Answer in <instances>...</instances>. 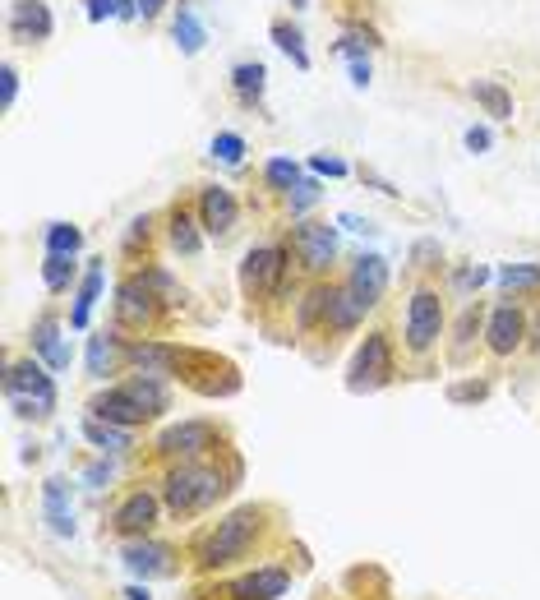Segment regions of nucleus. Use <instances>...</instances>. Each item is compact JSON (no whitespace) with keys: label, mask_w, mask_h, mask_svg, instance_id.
<instances>
[{"label":"nucleus","mask_w":540,"mask_h":600,"mask_svg":"<svg viewBox=\"0 0 540 600\" xmlns=\"http://www.w3.org/2000/svg\"><path fill=\"white\" fill-rule=\"evenodd\" d=\"M88 416H97V420H111V425H125V430H144L148 420V411L134 402L130 393H125V384H116V388H107V393H97L93 402H88Z\"/></svg>","instance_id":"15"},{"label":"nucleus","mask_w":540,"mask_h":600,"mask_svg":"<svg viewBox=\"0 0 540 600\" xmlns=\"http://www.w3.org/2000/svg\"><path fill=\"white\" fill-rule=\"evenodd\" d=\"M471 97L485 107L490 120H513V93H508L504 84H494V79H471Z\"/></svg>","instance_id":"27"},{"label":"nucleus","mask_w":540,"mask_h":600,"mask_svg":"<svg viewBox=\"0 0 540 600\" xmlns=\"http://www.w3.org/2000/svg\"><path fill=\"white\" fill-rule=\"evenodd\" d=\"M139 0H120V10H116V19H139Z\"/></svg>","instance_id":"50"},{"label":"nucleus","mask_w":540,"mask_h":600,"mask_svg":"<svg viewBox=\"0 0 540 600\" xmlns=\"http://www.w3.org/2000/svg\"><path fill=\"white\" fill-rule=\"evenodd\" d=\"M264 531H268V508L264 504L236 508V513H227L222 522H213V531L199 536V545H194V568H199V573L236 568L240 559L254 554V545L264 540Z\"/></svg>","instance_id":"1"},{"label":"nucleus","mask_w":540,"mask_h":600,"mask_svg":"<svg viewBox=\"0 0 540 600\" xmlns=\"http://www.w3.org/2000/svg\"><path fill=\"white\" fill-rule=\"evenodd\" d=\"M120 596H125V600H153V596H148V587H125Z\"/></svg>","instance_id":"52"},{"label":"nucleus","mask_w":540,"mask_h":600,"mask_svg":"<svg viewBox=\"0 0 540 600\" xmlns=\"http://www.w3.org/2000/svg\"><path fill=\"white\" fill-rule=\"evenodd\" d=\"M162 5H167V0H139V10H144V19H153V14H162Z\"/></svg>","instance_id":"51"},{"label":"nucleus","mask_w":540,"mask_h":600,"mask_svg":"<svg viewBox=\"0 0 540 600\" xmlns=\"http://www.w3.org/2000/svg\"><path fill=\"white\" fill-rule=\"evenodd\" d=\"M213 157H217V162H227V167H240V157H245V139L231 134V130H222L213 139Z\"/></svg>","instance_id":"37"},{"label":"nucleus","mask_w":540,"mask_h":600,"mask_svg":"<svg viewBox=\"0 0 540 600\" xmlns=\"http://www.w3.org/2000/svg\"><path fill=\"white\" fill-rule=\"evenodd\" d=\"M291 254L310 273H328L337 259V227H328V222H300L291 231Z\"/></svg>","instance_id":"11"},{"label":"nucleus","mask_w":540,"mask_h":600,"mask_svg":"<svg viewBox=\"0 0 540 600\" xmlns=\"http://www.w3.org/2000/svg\"><path fill=\"white\" fill-rule=\"evenodd\" d=\"M42 282H47V291H70L74 259H65V254H47V259H42Z\"/></svg>","instance_id":"36"},{"label":"nucleus","mask_w":540,"mask_h":600,"mask_svg":"<svg viewBox=\"0 0 540 600\" xmlns=\"http://www.w3.org/2000/svg\"><path fill=\"white\" fill-rule=\"evenodd\" d=\"M351 84H356V88H365V84H370V60H365V56H360V60H351Z\"/></svg>","instance_id":"48"},{"label":"nucleus","mask_w":540,"mask_h":600,"mask_svg":"<svg viewBox=\"0 0 540 600\" xmlns=\"http://www.w3.org/2000/svg\"><path fill=\"white\" fill-rule=\"evenodd\" d=\"M125 393H130L153 420L171 407V388H167V379H157V374H134V379H125Z\"/></svg>","instance_id":"23"},{"label":"nucleus","mask_w":540,"mask_h":600,"mask_svg":"<svg viewBox=\"0 0 540 600\" xmlns=\"http://www.w3.org/2000/svg\"><path fill=\"white\" fill-rule=\"evenodd\" d=\"M33 351L42 356L47 370H70L74 351H70V342L60 337V319H56V314H42V319L33 324Z\"/></svg>","instance_id":"18"},{"label":"nucleus","mask_w":540,"mask_h":600,"mask_svg":"<svg viewBox=\"0 0 540 600\" xmlns=\"http://www.w3.org/2000/svg\"><path fill=\"white\" fill-rule=\"evenodd\" d=\"M264 84H268V70L259 65V60H245V65L231 70V88H236V97L245 102V107H254V102L264 97Z\"/></svg>","instance_id":"29"},{"label":"nucleus","mask_w":540,"mask_h":600,"mask_svg":"<svg viewBox=\"0 0 540 600\" xmlns=\"http://www.w3.org/2000/svg\"><path fill=\"white\" fill-rule=\"evenodd\" d=\"M120 564L130 568L134 577H171L176 573V545H167V540H125V550H120Z\"/></svg>","instance_id":"12"},{"label":"nucleus","mask_w":540,"mask_h":600,"mask_svg":"<svg viewBox=\"0 0 540 600\" xmlns=\"http://www.w3.org/2000/svg\"><path fill=\"white\" fill-rule=\"evenodd\" d=\"M97 296H102V259L84 268V282H79V296H74V310H70V328L74 333H84L88 328V314H93Z\"/></svg>","instance_id":"24"},{"label":"nucleus","mask_w":540,"mask_h":600,"mask_svg":"<svg viewBox=\"0 0 540 600\" xmlns=\"http://www.w3.org/2000/svg\"><path fill=\"white\" fill-rule=\"evenodd\" d=\"M167 240H171V250L185 254V259H194V254L204 250V236H199V227H194V217L185 213V208H171V217H167Z\"/></svg>","instance_id":"25"},{"label":"nucleus","mask_w":540,"mask_h":600,"mask_svg":"<svg viewBox=\"0 0 540 600\" xmlns=\"http://www.w3.org/2000/svg\"><path fill=\"white\" fill-rule=\"evenodd\" d=\"M490 268H480V264H471V268H457L453 273V287L457 291H476V287H485V282H490Z\"/></svg>","instance_id":"40"},{"label":"nucleus","mask_w":540,"mask_h":600,"mask_svg":"<svg viewBox=\"0 0 540 600\" xmlns=\"http://www.w3.org/2000/svg\"><path fill=\"white\" fill-rule=\"evenodd\" d=\"M264 176H268V185H273L277 194H291V190L300 185V180H305V176H300V167L291 162V157H273V162L264 167Z\"/></svg>","instance_id":"35"},{"label":"nucleus","mask_w":540,"mask_h":600,"mask_svg":"<svg viewBox=\"0 0 540 600\" xmlns=\"http://www.w3.org/2000/svg\"><path fill=\"white\" fill-rule=\"evenodd\" d=\"M42 513H47V527L56 531V536L70 540L74 536V508H70V485L60 476H51L47 485H42Z\"/></svg>","instance_id":"20"},{"label":"nucleus","mask_w":540,"mask_h":600,"mask_svg":"<svg viewBox=\"0 0 540 600\" xmlns=\"http://www.w3.org/2000/svg\"><path fill=\"white\" fill-rule=\"evenodd\" d=\"M231 490V476L213 462H171L167 476H162V504L176 522H190V517L217 508V499Z\"/></svg>","instance_id":"2"},{"label":"nucleus","mask_w":540,"mask_h":600,"mask_svg":"<svg viewBox=\"0 0 540 600\" xmlns=\"http://www.w3.org/2000/svg\"><path fill=\"white\" fill-rule=\"evenodd\" d=\"M14 93H19V70H14V65H5V70H0V102H5V107H14Z\"/></svg>","instance_id":"43"},{"label":"nucleus","mask_w":540,"mask_h":600,"mask_svg":"<svg viewBox=\"0 0 540 600\" xmlns=\"http://www.w3.org/2000/svg\"><path fill=\"white\" fill-rule=\"evenodd\" d=\"M444 300H439V291L434 287H420L411 291L407 300V351L411 356H425V351H434V342L444 337Z\"/></svg>","instance_id":"7"},{"label":"nucleus","mask_w":540,"mask_h":600,"mask_svg":"<svg viewBox=\"0 0 540 600\" xmlns=\"http://www.w3.org/2000/svg\"><path fill=\"white\" fill-rule=\"evenodd\" d=\"M273 42L282 51H287L291 60H296V70H310V51H305V37H300V28L291 24H273Z\"/></svg>","instance_id":"34"},{"label":"nucleus","mask_w":540,"mask_h":600,"mask_svg":"<svg viewBox=\"0 0 540 600\" xmlns=\"http://www.w3.org/2000/svg\"><path fill=\"white\" fill-rule=\"evenodd\" d=\"M305 5H310V0H291V10H305Z\"/></svg>","instance_id":"54"},{"label":"nucleus","mask_w":540,"mask_h":600,"mask_svg":"<svg viewBox=\"0 0 540 600\" xmlns=\"http://www.w3.org/2000/svg\"><path fill=\"white\" fill-rule=\"evenodd\" d=\"M531 351L540 356V310H536V324H531Z\"/></svg>","instance_id":"53"},{"label":"nucleus","mask_w":540,"mask_h":600,"mask_svg":"<svg viewBox=\"0 0 540 600\" xmlns=\"http://www.w3.org/2000/svg\"><path fill=\"white\" fill-rule=\"evenodd\" d=\"M120 360H125V347L116 342V333L88 337V374H93V379H107Z\"/></svg>","instance_id":"26"},{"label":"nucleus","mask_w":540,"mask_h":600,"mask_svg":"<svg viewBox=\"0 0 540 600\" xmlns=\"http://www.w3.org/2000/svg\"><path fill=\"white\" fill-rule=\"evenodd\" d=\"M162 513H167L162 494L130 490L116 508H111V531H116V536H125V540H144V536H153V531H157Z\"/></svg>","instance_id":"8"},{"label":"nucleus","mask_w":540,"mask_h":600,"mask_svg":"<svg viewBox=\"0 0 540 600\" xmlns=\"http://www.w3.org/2000/svg\"><path fill=\"white\" fill-rule=\"evenodd\" d=\"M337 222H342V227H347V231H374V222H370V217H356V213H342V217H337Z\"/></svg>","instance_id":"49"},{"label":"nucleus","mask_w":540,"mask_h":600,"mask_svg":"<svg viewBox=\"0 0 540 600\" xmlns=\"http://www.w3.org/2000/svg\"><path fill=\"white\" fill-rule=\"evenodd\" d=\"M84 439L102 457H116V453H125V448H134V430H125V425H111V420H97V416L84 420Z\"/></svg>","instance_id":"21"},{"label":"nucleus","mask_w":540,"mask_h":600,"mask_svg":"<svg viewBox=\"0 0 540 600\" xmlns=\"http://www.w3.org/2000/svg\"><path fill=\"white\" fill-rule=\"evenodd\" d=\"M485 393H490V384H485V379H467V384L448 388V402H480Z\"/></svg>","instance_id":"41"},{"label":"nucleus","mask_w":540,"mask_h":600,"mask_svg":"<svg viewBox=\"0 0 540 600\" xmlns=\"http://www.w3.org/2000/svg\"><path fill=\"white\" fill-rule=\"evenodd\" d=\"M287 282V245H254L240 259V291L245 300H264L277 296Z\"/></svg>","instance_id":"5"},{"label":"nucleus","mask_w":540,"mask_h":600,"mask_svg":"<svg viewBox=\"0 0 540 600\" xmlns=\"http://www.w3.org/2000/svg\"><path fill=\"white\" fill-rule=\"evenodd\" d=\"M236 217H240V204L231 190H222V185H204L199 190V227L208 236H227L236 227Z\"/></svg>","instance_id":"16"},{"label":"nucleus","mask_w":540,"mask_h":600,"mask_svg":"<svg viewBox=\"0 0 540 600\" xmlns=\"http://www.w3.org/2000/svg\"><path fill=\"white\" fill-rule=\"evenodd\" d=\"M5 397L24 420H47L56 411V384L42 360H14L5 370Z\"/></svg>","instance_id":"3"},{"label":"nucleus","mask_w":540,"mask_h":600,"mask_svg":"<svg viewBox=\"0 0 540 600\" xmlns=\"http://www.w3.org/2000/svg\"><path fill=\"white\" fill-rule=\"evenodd\" d=\"M208 42L204 24H199V14H194L190 0H180V14H176V47L185 51V56H199Z\"/></svg>","instance_id":"28"},{"label":"nucleus","mask_w":540,"mask_h":600,"mask_svg":"<svg viewBox=\"0 0 540 600\" xmlns=\"http://www.w3.org/2000/svg\"><path fill=\"white\" fill-rule=\"evenodd\" d=\"M531 337V328H527V310L517 305V296L513 300H499L490 310V319H485V347H490V356H513L522 342Z\"/></svg>","instance_id":"9"},{"label":"nucleus","mask_w":540,"mask_h":600,"mask_svg":"<svg viewBox=\"0 0 540 600\" xmlns=\"http://www.w3.org/2000/svg\"><path fill=\"white\" fill-rule=\"evenodd\" d=\"M347 287L374 310V305L384 300V291H388V259H384V254H360L356 264H351Z\"/></svg>","instance_id":"17"},{"label":"nucleus","mask_w":540,"mask_h":600,"mask_svg":"<svg viewBox=\"0 0 540 600\" xmlns=\"http://www.w3.org/2000/svg\"><path fill=\"white\" fill-rule=\"evenodd\" d=\"M157 310H167L157 291L148 287L144 277H125L116 287V324L120 328H134V333H144V328L157 324Z\"/></svg>","instance_id":"10"},{"label":"nucleus","mask_w":540,"mask_h":600,"mask_svg":"<svg viewBox=\"0 0 540 600\" xmlns=\"http://www.w3.org/2000/svg\"><path fill=\"white\" fill-rule=\"evenodd\" d=\"M148 227H153V217H134V227H130V236H125V250H134L139 240H148Z\"/></svg>","instance_id":"46"},{"label":"nucleus","mask_w":540,"mask_h":600,"mask_svg":"<svg viewBox=\"0 0 540 600\" xmlns=\"http://www.w3.org/2000/svg\"><path fill=\"white\" fill-rule=\"evenodd\" d=\"M494 277H499V287H504L508 296H522V291L540 287V264H504Z\"/></svg>","instance_id":"31"},{"label":"nucleus","mask_w":540,"mask_h":600,"mask_svg":"<svg viewBox=\"0 0 540 600\" xmlns=\"http://www.w3.org/2000/svg\"><path fill=\"white\" fill-rule=\"evenodd\" d=\"M42 240H47V254H65V259H74V254L84 250V231L70 227V222H51Z\"/></svg>","instance_id":"32"},{"label":"nucleus","mask_w":540,"mask_h":600,"mask_svg":"<svg viewBox=\"0 0 540 600\" xmlns=\"http://www.w3.org/2000/svg\"><path fill=\"white\" fill-rule=\"evenodd\" d=\"M480 319H485V305H480V300H467L462 314H457V328H453V356H467V347L480 333Z\"/></svg>","instance_id":"30"},{"label":"nucleus","mask_w":540,"mask_h":600,"mask_svg":"<svg viewBox=\"0 0 540 600\" xmlns=\"http://www.w3.org/2000/svg\"><path fill=\"white\" fill-rule=\"evenodd\" d=\"M139 277H144L148 287L157 291V300H162V305H180V291H176V282H171L167 268H144Z\"/></svg>","instance_id":"38"},{"label":"nucleus","mask_w":540,"mask_h":600,"mask_svg":"<svg viewBox=\"0 0 540 600\" xmlns=\"http://www.w3.org/2000/svg\"><path fill=\"white\" fill-rule=\"evenodd\" d=\"M217 439H222V425H217V420H180V425L157 434L153 448L162 457H171V462H204L217 448Z\"/></svg>","instance_id":"6"},{"label":"nucleus","mask_w":540,"mask_h":600,"mask_svg":"<svg viewBox=\"0 0 540 600\" xmlns=\"http://www.w3.org/2000/svg\"><path fill=\"white\" fill-rule=\"evenodd\" d=\"M319 204V180H300L296 190L287 194V208H291V217H300L305 208H314Z\"/></svg>","instance_id":"39"},{"label":"nucleus","mask_w":540,"mask_h":600,"mask_svg":"<svg viewBox=\"0 0 540 600\" xmlns=\"http://www.w3.org/2000/svg\"><path fill=\"white\" fill-rule=\"evenodd\" d=\"M88 5V19H93V24H102V19H111V14L120 10V0H84Z\"/></svg>","instance_id":"45"},{"label":"nucleus","mask_w":540,"mask_h":600,"mask_svg":"<svg viewBox=\"0 0 540 600\" xmlns=\"http://www.w3.org/2000/svg\"><path fill=\"white\" fill-rule=\"evenodd\" d=\"M291 591V568L282 564H259L254 573L236 577L227 600H282Z\"/></svg>","instance_id":"14"},{"label":"nucleus","mask_w":540,"mask_h":600,"mask_svg":"<svg viewBox=\"0 0 540 600\" xmlns=\"http://www.w3.org/2000/svg\"><path fill=\"white\" fill-rule=\"evenodd\" d=\"M337 287H310L305 300L296 305V328H310L314 319H328V300H333Z\"/></svg>","instance_id":"33"},{"label":"nucleus","mask_w":540,"mask_h":600,"mask_svg":"<svg viewBox=\"0 0 540 600\" xmlns=\"http://www.w3.org/2000/svg\"><path fill=\"white\" fill-rule=\"evenodd\" d=\"M111 476H116V467H111V462H93V467H84V480L93 485V490H102Z\"/></svg>","instance_id":"44"},{"label":"nucleus","mask_w":540,"mask_h":600,"mask_svg":"<svg viewBox=\"0 0 540 600\" xmlns=\"http://www.w3.org/2000/svg\"><path fill=\"white\" fill-rule=\"evenodd\" d=\"M310 167H314V176H347V171H351L342 157H328V153H314Z\"/></svg>","instance_id":"42"},{"label":"nucleus","mask_w":540,"mask_h":600,"mask_svg":"<svg viewBox=\"0 0 540 600\" xmlns=\"http://www.w3.org/2000/svg\"><path fill=\"white\" fill-rule=\"evenodd\" d=\"M365 310H370V305H365L356 291H351V287H337L333 300H328V319H324V324L337 328V333H356L360 319H365Z\"/></svg>","instance_id":"22"},{"label":"nucleus","mask_w":540,"mask_h":600,"mask_svg":"<svg viewBox=\"0 0 540 600\" xmlns=\"http://www.w3.org/2000/svg\"><path fill=\"white\" fill-rule=\"evenodd\" d=\"M10 28H14V37H24V42H47L51 28H56L51 24L47 0H14Z\"/></svg>","instance_id":"19"},{"label":"nucleus","mask_w":540,"mask_h":600,"mask_svg":"<svg viewBox=\"0 0 540 600\" xmlns=\"http://www.w3.org/2000/svg\"><path fill=\"white\" fill-rule=\"evenodd\" d=\"M490 144H494V139H490V130H485V125H471V130H467V148H471V153H485Z\"/></svg>","instance_id":"47"},{"label":"nucleus","mask_w":540,"mask_h":600,"mask_svg":"<svg viewBox=\"0 0 540 600\" xmlns=\"http://www.w3.org/2000/svg\"><path fill=\"white\" fill-rule=\"evenodd\" d=\"M393 342H388V333H365V342L356 347V356H351L347 365V388L351 393H374V388L393 384Z\"/></svg>","instance_id":"4"},{"label":"nucleus","mask_w":540,"mask_h":600,"mask_svg":"<svg viewBox=\"0 0 540 600\" xmlns=\"http://www.w3.org/2000/svg\"><path fill=\"white\" fill-rule=\"evenodd\" d=\"M190 356L185 347H171V342H153V337H139V342H125V360H130L139 374H157V379H171L180 370V360Z\"/></svg>","instance_id":"13"}]
</instances>
